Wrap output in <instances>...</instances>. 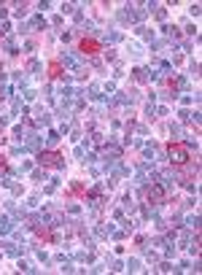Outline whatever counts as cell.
Wrapping results in <instances>:
<instances>
[{
  "instance_id": "5b68a950",
  "label": "cell",
  "mask_w": 202,
  "mask_h": 275,
  "mask_svg": "<svg viewBox=\"0 0 202 275\" xmlns=\"http://www.w3.org/2000/svg\"><path fill=\"white\" fill-rule=\"evenodd\" d=\"M35 232H38V238H43V240H51V232L46 230V227H38Z\"/></svg>"
},
{
  "instance_id": "8992f818",
  "label": "cell",
  "mask_w": 202,
  "mask_h": 275,
  "mask_svg": "<svg viewBox=\"0 0 202 275\" xmlns=\"http://www.w3.org/2000/svg\"><path fill=\"white\" fill-rule=\"evenodd\" d=\"M49 76H51V78H57V76H59V65H57V62H51V65H49Z\"/></svg>"
},
{
  "instance_id": "6da1fadb",
  "label": "cell",
  "mask_w": 202,
  "mask_h": 275,
  "mask_svg": "<svg viewBox=\"0 0 202 275\" xmlns=\"http://www.w3.org/2000/svg\"><path fill=\"white\" fill-rule=\"evenodd\" d=\"M167 154H170V162L178 165V167H184L189 159H192V149H189L186 143H178V140L167 146Z\"/></svg>"
},
{
  "instance_id": "277c9868",
  "label": "cell",
  "mask_w": 202,
  "mask_h": 275,
  "mask_svg": "<svg viewBox=\"0 0 202 275\" xmlns=\"http://www.w3.org/2000/svg\"><path fill=\"white\" fill-rule=\"evenodd\" d=\"M78 49L84 51V54H100V51H103V46L94 41V38H84V41L78 43Z\"/></svg>"
},
{
  "instance_id": "7a4b0ae2",
  "label": "cell",
  "mask_w": 202,
  "mask_h": 275,
  "mask_svg": "<svg viewBox=\"0 0 202 275\" xmlns=\"http://www.w3.org/2000/svg\"><path fill=\"white\" fill-rule=\"evenodd\" d=\"M38 162L43 167H62V154L59 151H43L38 157Z\"/></svg>"
},
{
  "instance_id": "3957f363",
  "label": "cell",
  "mask_w": 202,
  "mask_h": 275,
  "mask_svg": "<svg viewBox=\"0 0 202 275\" xmlns=\"http://www.w3.org/2000/svg\"><path fill=\"white\" fill-rule=\"evenodd\" d=\"M146 200H151V203H165V189H162L159 184H151V186H146Z\"/></svg>"
}]
</instances>
